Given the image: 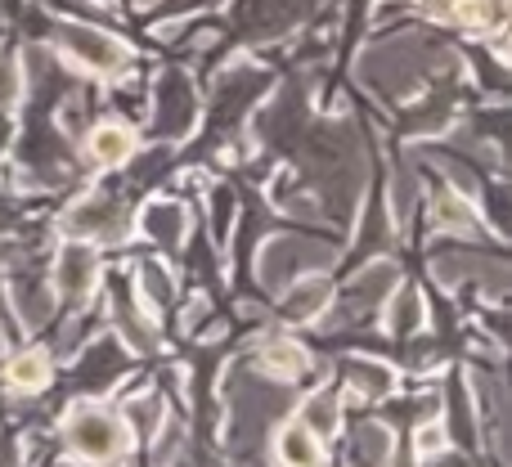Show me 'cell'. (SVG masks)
<instances>
[{
    "instance_id": "17",
    "label": "cell",
    "mask_w": 512,
    "mask_h": 467,
    "mask_svg": "<svg viewBox=\"0 0 512 467\" xmlns=\"http://www.w3.org/2000/svg\"><path fill=\"white\" fill-rule=\"evenodd\" d=\"M5 382L14 391H23V396H36V391H45L54 382V355L41 351V346H27L5 364Z\"/></svg>"
},
{
    "instance_id": "3",
    "label": "cell",
    "mask_w": 512,
    "mask_h": 467,
    "mask_svg": "<svg viewBox=\"0 0 512 467\" xmlns=\"http://www.w3.org/2000/svg\"><path fill=\"white\" fill-rule=\"evenodd\" d=\"M126 230H131V221H126L122 198L104 194V189L72 203L68 216H63V234L86 238V243H126Z\"/></svg>"
},
{
    "instance_id": "18",
    "label": "cell",
    "mask_w": 512,
    "mask_h": 467,
    "mask_svg": "<svg viewBox=\"0 0 512 467\" xmlns=\"http://www.w3.org/2000/svg\"><path fill=\"white\" fill-rule=\"evenodd\" d=\"M135 301H140L149 315H162V310L176 301V274L162 261H140L135 265Z\"/></svg>"
},
{
    "instance_id": "31",
    "label": "cell",
    "mask_w": 512,
    "mask_h": 467,
    "mask_svg": "<svg viewBox=\"0 0 512 467\" xmlns=\"http://www.w3.org/2000/svg\"><path fill=\"white\" fill-rule=\"evenodd\" d=\"M203 315H207V297H194V306H185V315H180V328H185V333H198Z\"/></svg>"
},
{
    "instance_id": "15",
    "label": "cell",
    "mask_w": 512,
    "mask_h": 467,
    "mask_svg": "<svg viewBox=\"0 0 512 467\" xmlns=\"http://www.w3.org/2000/svg\"><path fill=\"white\" fill-rule=\"evenodd\" d=\"M432 221H436V230L459 234V238L481 234V212L472 203V194H463V189H441L432 198Z\"/></svg>"
},
{
    "instance_id": "8",
    "label": "cell",
    "mask_w": 512,
    "mask_h": 467,
    "mask_svg": "<svg viewBox=\"0 0 512 467\" xmlns=\"http://www.w3.org/2000/svg\"><path fill=\"white\" fill-rule=\"evenodd\" d=\"M153 108H158V126L167 135H180L189 131L194 122V90H189V77L185 72H167L153 90Z\"/></svg>"
},
{
    "instance_id": "9",
    "label": "cell",
    "mask_w": 512,
    "mask_h": 467,
    "mask_svg": "<svg viewBox=\"0 0 512 467\" xmlns=\"http://www.w3.org/2000/svg\"><path fill=\"white\" fill-rule=\"evenodd\" d=\"M400 283V270L396 261H369L360 265V270L351 274V283H346V310H364V306H382V301L391 297V288Z\"/></svg>"
},
{
    "instance_id": "26",
    "label": "cell",
    "mask_w": 512,
    "mask_h": 467,
    "mask_svg": "<svg viewBox=\"0 0 512 467\" xmlns=\"http://www.w3.org/2000/svg\"><path fill=\"white\" fill-rule=\"evenodd\" d=\"M90 333H95V324H90V315H72L68 324L59 328V337H54L50 355H54V360H77V355L90 346Z\"/></svg>"
},
{
    "instance_id": "30",
    "label": "cell",
    "mask_w": 512,
    "mask_h": 467,
    "mask_svg": "<svg viewBox=\"0 0 512 467\" xmlns=\"http://www.w3.org/2000/svg\"><path fill=\"white\" fill-rule=\"evenodd\" d=\"M230 216H234L230 189H212V234H216V243H225V234H230Z\"/></svg>"
},
{
    "instance_id": "13",
    "label": "cell",
    "mask_w": 512,
    "mask_h": 467,
    "mask_svg": "<svg viewBox=\"0 0 512 467\" xmlns=\"http://www.w3.org/2000/svg\"><path fill=\"white\" fill-rule=\"evenodd\" d=\"M387 306V333L391 337H418L427 328V306H423V292L414 288V283L400 279L396 288H391V297L382 301Z\"/></svg>"
},
{
    "instance_id": "2",
    "label": "cell",
    "mask_w": 512,
    "mask_h": 467,
    "mask_svg": "<svg viewBox=\"0 0 512 467\" xmlns=\"http://www.w3.org/2000/svg\"><path fill=\"white\" fill-rule=\"evenodd\" d=\"M333 261H337L333 243H319V238H306V234H274V238H265L261 252H256V279H261V288L283 292L292 279L319 274Z\"/></svg>"
},
{
    "instance_id": "16",
    "label": "cell",
    "mask_w": 512,
    "mask_h": 467,
    "mask_svg": "<svg viewBox=\"0 0 512 467\" xmlns=\"http://www.w3.org/2000/svg\"><path fill=\"white\" fill-rule=\"evenodd\" d=\"M274 459L279 467H324V445L306 423H283L274 436Z\"/></svg>"
},
{
    "instance_id": "10",
    "label": "cell",
    "mask_w": 512,
    "mask_h": 467,
    "mask_svg": "<svg viewBox=\"0 0 512 467\" xmlns=\"http://www.w3.org/2000/svg\"><path fill=\"white\" fill-rule=\"evenodd\" d=\"M113 324H117V337H126V346H131L135 355H153L162 346L158 337V324H153V315L140 306V301L122 297V292H113Z\"/></svg>"
},
{
    "instance_id": "27",
    "label": "cell",
    "mask_w": 512,
    "mask_h": 467,
    "mask_svg": "<svg viewBox=\"0 0 512 467\" xmlns=\"http://www.w3.org/2000/svg\"><path fill=\"white\" fill-rule=\"evenodd\" d=\"M445 445H450V423H445L441 414H436V418H423V423L414 427V454H418V459H427V454L445 450Z\"/></svg>"
},
{
    "instance_id": "4",
    "label": "cell",
    "mask_w": 512,
    "mask_h": 467,
    "mask_svg": "<svg viewBox=\"0 0 512 467\" xmlns=\"http://www.w3.org/2000/svg\"><path fill=\"white\" fill-rule=\"evenodd\" d=\"M54 297L72 301V306H86L99 288V252L86 238H68L54 256Z\"/></svg>"
},
{
    "instance_id": "25",
    "label": "cell",
    "mask_w": 512,
    "mask_h": 467,
    "mask_svg": "<svg viewBox=\"0 0 512 467\" xmlns=\"http://www.w3.org/2000/svg\"><path fill=\"white\" fill-rule=\"evenodd\" d=\"M418 207V176L409 162H400L396 176H391V225H409Z\"/></svg>"
},
{
    "instance_id": "14",
    "label": "cell",
    "mask_w": 512,
    "mask_h": 467,
    "mask_svg": "<svg viewBox=\"0 0 512 467\" xmlns=\"http://www.w3.org/2000/svg\"><path fill=\"white\" fill-rule=\"evenodd\" d=\"M328 306H333V283L324 274H301V279H292L283 288V315L297 319V324L301 319H319Z\"/></svg>"
},
{
    "instance_id": "12",
    "label": "cell",
    "mask_w": 512,
    "mask_h": 467,
    "mask_svg": "<svg viewBox=\"0 0 512 467\" xmlns=\"http://www.w3.org/2000/svg\"><path fill=\"white\" fill-rule=\"evenodd\" d=\"M342 378L360 400H387L396 391V369L382 360H369V355H346Z\"/></svg>"
},
{
    "instance_id": "7",
    "label": "cell",
    "mask_w": 512,
    "mask_h": 467,
    "mask_svg": "<svg viewBox=\"0 0 512 467\" xmlns=\"http://www.w3.org/2000/svg\"><path fill=\"white\" fill-rule=\"evenodd\" d=\"M140 234L149 238L153 247H162V252H180L189 238L185 203H176V198H153V203L140 212Z\"/></svg>"
},
{
    "instance_id": "5",
    "label": "cell",
    "mask_w": 512,
    "mask_h": 467,
    "mask_svg": "<svg viewBox=\"0 0 512 467\" xmlns=\"http://www.w3.org/2000/svg\"><path fill=\"white\" fill-rule=\"evenodd\" d=\"M59 45L81 63V68L99 72V77H113L131 63V50H126L117 36L99 32V27H86V23H59Z\"/></svg>"
},
{
    "instance_id": "19",
    "label": "cell",
    "mask_w": 512,
    "mask_h": 467,
    "mask_svg": "<svg viewBox=\"0 0 512 467\" xmlns=\"http://www.w3.org/2000/svg\"><path fill=\"white\" fill-rule=\"evenodd\" d=\"M256 360H261L265 378H279V382H297V378H306L310 373V355L301 351L292 337H270Z\"/></svg>"
},
{
    "instance_id": "23",
    "label": "cell",
    "mask_w": 512,
    "mask_h": 467,
    "mask_svg": "<svg viewBox=\"0 0 512 467\" xmlns=\"http://www.w3.org/2000/svg\"><path fill=\"white\" fill-rule=\"evenodd\" d=\"M297 423H306L310 432L324 441V436H333L337 427H342V405H337L333 391H310L297 405Z\"/></svg>"
},
{
    "instance_id": "11",
    "label": "cell",
    "mask_w": 512,
    "mask_h": 467,
    "mask_svg": "<svg viewBox=\"0 0 512 467\" xmlns=\"http://www.w3.org/2000/svg\"><path fill=\"white\" fill-rule=\"evenodd\" d=\"M9 297V310L18 315V324L27 328V333H36V328L50 324L54 315V288H45V279H14L5 288Z\"/></svg>"
},
{
    "instance_id": "1",
    "label": "cell",
    "mask_w": 512,
    "mask_h": 467,
    "mask_svg": "<svg viewBox=\"0 0 512 467\" xmlns=\"http://www.w3.org/2000/svg\"><path fill=\"white\" fill-rule=\"evenodd\" d=\"M63 450L90 467L122 463L131 454V427L122 423V414L113 405L77 400L68 409V418H63Z\"/></svg>"
},
{
    "instance_id": "6",
    "label": "cell",
    "mask_w": 512,
    "mask_h": 467,
    "mask_svg": "<svg viewBox=\"0 0 512 467\" xmlns=\"http://www.w3.org/2000/svg\"><path fill=\"white\" fill-rule=\"evenodd\" d=\"M432 279L441 288H459V283L477 279L490 297H504L508 288V265L504 256H481V252H436L432 256Z\"/></svg>"
},
{
    "instance_id": "24",
    "label": "cell",
    "mask_w": 512,
    "mask_h": 467,
    "mask_svg": "<svg viewBox=\"0 0 512 467\" xmlns=\"http://www.w3.org/2000/svg\"><path fill=\"white\" fill-rule=\"evenodd\" d=\"M117 414H122V423L131 427V436H149L153 427L162 423V414H167V409H162L158 391H140V396H131L122 409H117Z\"/></svg>"
},
{
    "instance_id": "32",
    "label": "cell",
    "mask_w": 512,
    "mask_h": 467,
    "mask_svg": "<svg viewBox=\"0 0 512 467\" xmlns=\"http://www.w3.org/2000/svg\"><path fill=\"white\" fill-rule=\"evenodd\" d=\"M418 463H423V467H463V459L450 450V445H445V450H436V454H427V459H418Z\"/></svg>"
},
{
    "instance_id": "33",
    "label": "cell",
    "mask_w": 512,
    "mask_h": 467,
    "mask_svg": "<svg viewBox=\"0 0 512 467\" xmlns=\"http://www.w3.org/2000/svg\"><path fill=\"white\" fill-rule=\"evenodd\" d=\"M0 346H5V342H0Z\"/></svg>"
},
{
    "instance_id": "21",
    "label": "cell",
    "mask_w": 512,
    "mask_h": 467,
    "mask_svg": "<svg viewBox=\"0 0 512 467\" xmlns=\"http://www.w3.org/2000/svg\"><path fill=\"white\" fill-rule=\"evenodd\" d=\"M86 149L99 167H122V162H131V153H135V131L126 122H99L95 131H90Z\"/></svg>"
},
{
    "instance_id": "22",
    "label": "cell",
    "mask_w": 512,
    "mask_h": 467,
    "mask_svg": "<svg viewBox=\"0 0 512 467\" xmlns=\"http://www.w3.org/2000/svg\"><path fill=\"white\" fill-rule=\"evenodd\" d=\"M149 467H176L189 450V427L176 414H162V423L149 432Z\"/></svg>"
},
{
    "instance_id": "29",
    "label": "cell",
    "mask_w": 512,
    "mask_h": 467,
    "mask_svg": "<svg viewBox=\"0 0 512 467\" xmlns=\"http://www.w3.org/2000/svg\"><path fill=\"white\" fill-rule=\"evenodd\" d=\"M454 18H459L463 27H490L499 18V5L495 0H454Z\"/></svg>"
},
{
    "instance_id": "20",
    "label": "cell",
    "mask_w": 512,
    "mask_h": 467,
    "mask_svg": "<svg viewBox=\"0 0 512 467\" xmlns=\"http://www.w3.org/2000/svg\"><path fill=\"white\" fill-rule=\"evenodd\" d=\"M391 454H396V436H391L387 423H378V418H364V423H355L351 454H346V459H360V463H369V467H391Z\"/></svg>"
},
{
    "instance_id": "28",
    "label": "cell",
    "mask_w": 512,
    "mask_h": 467,
    "mask_svg": "<svg viewBox=\"0 0 512 467\" xmlns=\"http://www.w3.org/2000/svg\"><path fill=\"white\" fill-rule=\"evenodd\" d=\"M23 95V63L9 50H0V108H14Z\"/></svg>"
}]
</instances>
